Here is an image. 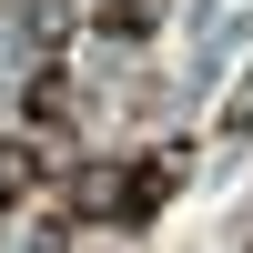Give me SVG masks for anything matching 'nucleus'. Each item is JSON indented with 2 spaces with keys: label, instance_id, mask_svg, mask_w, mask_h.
Returning <instances> with one entry per match:
<instances>
[{
  "label": "nucleus",
  "instance_id": "nucleus-2",
  "mask_svg": "<svg viewBox=\"0 0 253 253\" xmlns=\"http://www.w3.org/2000/svg\"><path fill=\"white\" fill-rule=\"evenodd\" d=\"M41 182H51V142L41 132H0V213L41 203Z\"/></svg>",
  "mask_w": 253,
  "mask_h": 253
},
{
  "label": "nucleus",
  "instance_id": "nucleus-1",
  "mask_svg": "<svg viewBox=\"0 0 253 253\" xmlns=\"http://www.w3.org/2000/svg\"><path fill=\"white\" fill-rule=\"evenodd\" d=\"M172 193H182V142H152L142 162H122V172H112V193H101V223L142 233V223H152Z\"/></svg>",
  "mask_w": 253,
  "mask_h": 253
},
{
  "label": "nucleus",
  "instance_id": "nucleus-4",
  "mask_svg": "<svg viewBox=\"0 0 253 253\" xmlns=\"http://www.w3.org/2000/svg\"><path fill=\"white\" fill-rule=\"evenodd\" d=\"M71 112H81V91H71L61 71H41V81H31V122H20V132H41V142H51V132H61Z\"/></svg>",
  "mask_w": 253,
  "mask_h": 253
},
{
  "label": "nucleus",
  "instance_id": "nucleus-3",
  "mask_svg": "<svg viewBox=\"0 0 253 253\" xmlns=\"http://www.w3.org/2000/svg\"><path fill=\"white\" fill-rule=\"evenodd\" d=\"M162 10H172V0H91V31L101 41H152Z\"/></svg>",
  "mask_w": 253,
  "mask_h": 253
}]
</instances>
